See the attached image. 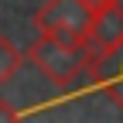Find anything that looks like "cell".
<instances>
[{
    "mask_svg": "<svg viewBox=\"0 0 123 123\" xmlns=\"http://www.w3.org/2000/svg\"><path fill=\"white\" fill-rule=\"evenodd\" d=\"M24 58L34 65L48 82L55 86H72L86 72H99V58L89 48L86 38H65V34H38L27 44Z\"/></svg>",
    "mask_w": 123,
    "mask_h": 123,
    "instance_id": "cell-1",
    "label": "cell"
},
{
    "mask_svg": "<svg viewBox=\"0 0 123 123\" xmlns=\"http://www.w3.org/2000/svg\"><path fill=\"white\" fill-rule=\"evenodd\" d=\"M92 24V10L86 0H44L31 17V27L38 34H65V38H86Z\"/></svg>",
    "mask_w": 123,
    "mask_h": 123,
    "instance_id": "cell-2",
    "label": "cell"
},
{
    "mask_svg": "<svg viewBox=\"0 0 123 123\" xmlns=\"http://www.w3.org/2000/svg\"><path fill=\"white\" fill-rule=\"evenodd\" d=\"M86 41H89V48L96 51L99 65L110 62L123 48V7H110V10L92 14V24H89Z\"/></svg>",
    "mask_w": 123,
    "mask_h": 123,
    "instance_id": "cell-3",
    "label": "cell"
},
{
    "mask_svg": "<svg viewBox=\"0 0 123 123\" xmlns=\"http://www.w3.org/2000/svg\"><path fill=\"white\" fill-rule=\"evenodd\" d=\"M24 51L17 48V44H14L7 34H0V86H7L14 75L21 72V65H24Z\"/></svg>",
    "mask_w": 123,
    "mask_h": 123,
    "instance_id": "cell-4",
    "label": "cell"
},
{
    "mask_svg": "<svg viewBox=\"0 0 123 123\" xmlns=\"http://www.w3.org/2000/svg\"><path fill=\"white\" fill-rule=\"evenodd\" d=\"M110 62H113V68H110V72H99V86L106 89V96L123 110V48H120ZM103 65H106V62H103Z\"/></svg>",
    "mask_w": 123,
    "mask_h": 123,
    "instance_id": "cell-5",
    "label": "cell"
},
{
    "mask_svg": "<svg viewBox=\"0 0 123 123\" xmlns=\"http://www.w3.org/2000/svg\"><path fill=\"white\" fill-rule=\"evenodd\" d=\"M89 10L92 14H99V10H110V7H120V0H86Z\"/></svg>",
    "mask_w": 123,
    "mask_h": 123,
    "instance_id": "cell-6",
    "label": "cell"
},
{
    "mask_svg": "<svg viewBox=\"0 0 123 123\" xmlns=\"http://www.w3.org/2000/svg\"><path fill=\"white\" fill-rule=\"evenodd\" d=\"M17 116H21V113L14 110V106H10L7 99H0V120H17Z\"/></svg>",
    "mask_w": 123,
    "mask_h": 123,
    "instance_id": "cell-7",
    "label": "cell"
}]
</instances>
